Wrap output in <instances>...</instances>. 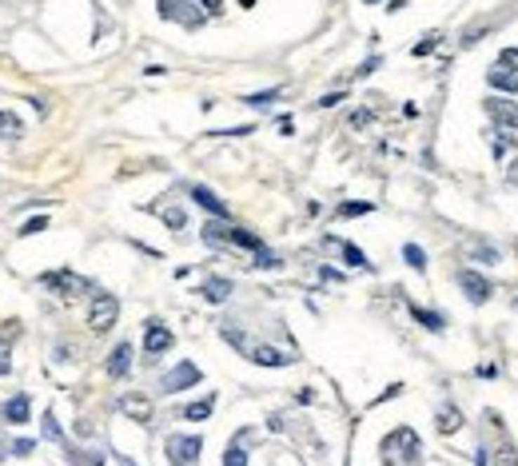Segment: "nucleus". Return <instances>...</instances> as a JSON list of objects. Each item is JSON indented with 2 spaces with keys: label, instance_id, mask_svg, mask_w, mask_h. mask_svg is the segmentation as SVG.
<instances>
[{
  "label": "nucleus",
  "instance_id": "obj_33",
  "mask_svg": "<svg viewBox=\"0 0 518 466\" xmlns=\"http://www.w3.org/2000/svg\"><path fill=\"white\" fill-rule=\"evenodd\" d=\"M371 120H375V112H371V108H359V112H351V128H367Z\"/></svg>",
  "mask_w": 518,
  "mask_h": 466
},
{
  "label": "nucleus",
  "instance_id": "obj_18",
  "mask_svg": "<svg viewBox=\"0 0 518 466\" xmlns=\"http://www.w3.org/2000/svg\"><path fill=\"white\" fill-rule=\"evenodd\" d=\"M434 427H439V434H455L458 427H463V415H458V406L446 403L439 415H434Z\"/></svg>",
  "mask_w": 518,
  "mask_h": 466
},
{
  "label": "nucleus",
  "instance_id": "obj_23",
  "mask_svg": "<svg viewBox=\"0 0 518 466\" xmlns=\"http://www.w3.org/2000/svg\"><path fill=\"white\" fill-rule=\"evenodd\" d=\"M375 211V204H367V199H351V204H339V215L343 220H351V215H371Z\"/></svg>",
  "mask_w": 518,
  "mask_h": 466
},
{
  "label": "nucleus",
  "instance_id": "obj_30",
  "mask_svg": "<svg viewBox=\"0 0 518 466\" xmlns=\"http://www.w3.org/2000/svg\"><path fill=\"white\" fill-rule=\"evenodd\" d=\"M68 462H72V466H100V462H104V454H80V451H72V454H68Z\"/></svg>",
  "mask_w": 518,
  "mask_h": 466
},
{
  "label": "nucleus",
  "instance_id": "obj_5",
  "mask_svg": "<svg viewBox=\"0 0 518 466\" xmlns=\"http://www.w3.org/2000/svg\"><path fill=\"white\" fill-rule=\"evenodd\" d=\"M196 382H204L196 363H175V367L164 375L160 387H164V394H180V391H187V387H196Z\"/></svg>",
  "mask_w": 518,
  "mask_h": 466
},
{
  "label": "nucleus",
  "instance_id": "obj_36",
  "mask_svg": "<svg viewBox=\"0 0 518 466\" xmlns=\"http://www.w3.org/2000/svg\"><path fill=\"white\" fill-rule=\"evenodd\" d=\"M16 335H20V323H4V327H0V339H4V343H8V339H16Z\"/></svg>",
  "mask_w": 518,
  "mask_h": 466
},
{
  "label": "nucleus",
  "instance_id": "obj_19",
  "mask_svg": "<svg viewBox=\"0 0 518 466\" xmlns=\"http://www.w3.org/2000/svg\"><path fill=\"white\" fill-rule=\"evenodd\" d=\"M327 247H335V251H343V259L351 263V267H363V271L371 267V263H367V255H363V251H359L355 244H343V239H327Z\"/></svg>",
  "mask_w": 518,
  "mask_h": 466
},
{
  "label": "nucleus",
  "instance_id": "obj_28",
  "mask_svg": "<svg viewBox=\"0 0 518 466\" xmlns=\"http://www.w3.org/2000/svg\"><path fill=\"white\" fill-rule=\"evenodd\" d=\"M40 427H44V439H48V442H64V430H60V422H56L52 415H44Z\"/></svg>",
  "mask_w": 518,
  "mask_h": 466
},
{
  "label": "nucleus",
  "instance_id": "obj_2",
  "mask_svg": "<svg viewBox=\"0 0 518 466\" xmlns=\"http://www.w3.org/2000/svg\"><path fill=\"white\" fill-rule=\"evenodd\" d=\"M156 13H160L164 20H175V25H184L187 32L204 28V20H208V13L199 8L196 0H160V4H156Z\"/></svg>",
  "mask_w": 518,
  "mask_h": 466
},
{
  "label": "nucleus",
  "instance_id": "obj_9",
  "mask_svg": "<svg viewBox=\"0 0 518 466\" xmlns=\"http://www.w3.org/2000/svg\"><path fill=\"white\" fill-rule=\"evenodd\" d=\"M458 287H463V295H467L470 303H486V299L494 295L491 279L479 275V271H458Z\"/></svg>",
  "mask_w": 518,
  "mask_h": 466
},
{
  "label": "nucleus",
  "instance_id": "obj_20",
  "mask_svg": "<svg viewBox=\"0 0 518 466\" xmlns=\"http://www.w3.org/2000/svg\"><path fill=\"white\" fill-rule=\"evenodd\" d=\"M211 406H215V399H199V403L184 406V418L187 422H204V418H211Z\"/></svg>",
  "mask_w": 518,
  "mask_h": 466
},
{
  "label": "nucleus",
  "instance_id": "obj_8",
  "mask_svg": "<svg viewBox=\"0 0 518 466\" xmlns=\"http://www.w3.org/2000/svg\"><path fill=\"white\" fill-rule=\"evenodd\" d=\"M120 415H128L132 422H152L156 406H152V399H148V394L128 391V394H120Z\"/></svg>",
  "mask_w": 518,
  "mask_h": 466
},
{
  "label": "nucleus",
  "instance_id": "obj_10",
  "mask_svg": "<svg viewBox=\"0 0 518 466\" xmlns=\"http://www.w3.org/2000/svg\"><path fill=\"white\" fill-rule=\"evenodd\" d=\"M172 331H168V327H164V323H156L152 319L148 327H144V351H148V359H160L164 351H172Z\"/></svg>",
  "mask_w": 518,
  "mask_h": 466
},
{
  "label": "nucleus",
  "instance_id": "obj_25",
  "mask_svg": "<svg viewBox=\"0 0 518 466\" xmlns=\"http://www.w3.org/2000/svg\"><path fill=\"white\" fill-rule=\"evenodd\" d=\"M403 259H407V263H411L415 271H427V255H423V247H419V244H407V247H403Z\"/></svg>",
  "mask_w": 518,
  "mask_h": 466
},
{
  "label": "nucleus",
  "instance_id": "obj_7",
  "mask_svg": "<svg viewBox=\"0 0 518 466\" xmlns=\"http://www.w3.org/2000/svg\"><path fill=\"white\" fill-rule=\"evenodd\" d=\"M40 283H44L48 291H56V295H80L88 287V279H80V275H72V271H44Z\"/></svg>",
  "mask_w": 518,
  "mask_h": 466
},
{
  "label": "nucleus",
  "instance_id": "obj_17",
  "mask_svg": "<svg viewBox=\"0 0 518 466\" xmlns=\"http://www.w3.org/2000/svg\"><path fill=\"white\" fill-rule=\"evenodd\" d=\"M486 80H491V88H498V92H518V72H510V68H491L486 72Z\"/></svg>",
  "mask_w": 518,
  "mask_h": 466
},
{
  "label": "nucleus",
  "instance_id": "obj_6",
  "mask_svg": "<svg viewBox=\"0 0 518 466\" xmlns=\"http://www.w3.org/2000/svg\"><path fill=\"white\" fill-rule=\"evenodd\" d=\"M383 451H387V454L399 451L407 462H419V434L407 430V427H399L395 434H387V439H383Z\"/></svg>",
  "mask_w": 518,
  "mask_h": 466
},
{
  "label": "nucleus",
  "instance_id": "obj_39",
  "mask_svg": "<svg viewBox=\"0 0 518 466\" xmlns=\"http://www.w3.org/2000/svg\"><path fill=\"white\" fill-rule=\"evenodd\" d=\"M339 100H343V92H327V96L319 100V108H335V104H339Z\"/></svg>",
  "mask_w": 518,
  "mask_h": 466
},
{
  "label": "nucleus",
  "instance_id": "obj_22",
  "mask_svg": "<svg viewBox=\"0 0 518 466\" xmlns=\"http://www.w3.org/2000/svg\"><path fill=\"white\" fill-rule=\"evenodd\" d=\"M494 466H518L514 442H498V446H494Z\"/></svg>",
  "mask_w": 518,
  "mask_h": 466
},
{
  "label": "nucleus",
  "instance_id": "obj_4",
  "mask_svg": "<svg viewBox=\"0 0 518 466\" xmlns=\"http://www.w3.org/2000/svg\"><path fill=\"white\" fill-rule=\"evenodd\" d=\"M164 451H168V462L172 466H192L199 458V451H204V439H196V434H172V439L164 442Z\"/></svg>",
  "mask_w": 518,
  "mask_h": 466
},
{
  "label": "nucleus",
  "instance_id": "obj_15",
  "mask_svg": "<svg viewBox=\"0 0 518 466\" xmlns=\"http://www.w3.org/2000/svg\"><path fill=\"white\" fill-rule=\"evenodd\" d=\"M247 359L259 363V367H287V363H291V355L275 351V347H247Z\"/></svg>",
  "mask_w": 518,
  "mask_h": 466
},
{
  "label": "nucleus",
  "instance_id": "obj_38",
  "mask_svg": "<svg viewBox=\"0 0 518 466\" xmlns=\"http://www.w3.org/2000/svg\"><path fill=\"white\" fill-rule=\"evenodd\" d=\"M434 44H439V40L434 36H427V40H419V44H415V56H427V52L434 48Z\"/></svg>",
  "mask_w": 518,
  "mask_h": 466
},
{
  "label": "nucleus",
  "instance_id": "obj_21",
  "mask_svg": "<svg viewBox=\"0 0 518 466\" xmlns=\"http://www.w3.org/2000/svg\"><path fill=\"white\" fill-rule=\"evenodd\" d=\"M279 96H284V88H267V92H251V96H244V104H251V108H267V104H275Z\"/></svg>",
  "mask_w": 518,
  "mask_h": 466
},
{
  "label": "nucleus",
  "instance_id": "obj_31",
  "mask_svg": "<svg viewBox=\"0 0 518 466\" xmlns=\"http://www.w3.org/2000/svg\"><path fill=\"white\" fill-rule=\"evenodd\" d=\"M498 68H510V72H518V48H503V52H498Z\"/></svg>",
  "mask_w": 518,
  "mask_h": 466
},
{
  "label": "nucleus",
  "instance_id": "obj_43",
  "mask_svg": "<svg viewBox=\"0 0 518 466\" xmlns=\"http://www.w3.org/2000/svg\"><path fill=\"white\" fill-rule=\"evenodd\" d=\"M367 4H375V0H367Z\"/></svg>",
  "mask_w": 518,
  "mask_h": 466
},
{
  "label": "nucleus",
  "instance_id": "obj_27",
  "mask_svg": "<svg viewBox=\"0 0 518 466\" xmlns=\"http://www.w3.org/2000/svg\"><path fill=\"white\" fill-rule=\"evenodd\" d=\"M184 223H187V215L180 208H168L164 211V227H172V232H184Z\"/></svg>",
  "mask_w": 518,
  "mask_h": 466
},
{
  "label": "nucleus",
  "instance_id": "obj_1",
  "mask_svg": "<svg viewBox=\"0 0 518 466\" xmlns=\"http://www.w3.org/2000/svg\"><path fill=\"white\" fill-rule=\"evenodd\" d=\"M482 108H486V116L494 120V132L503 135L506 144H518V104H514V100L486 96V104H482Z\"/></svg>",
  "mask_w": 518,
  "mask_h": 466
},
{
  "label": "nucleus",
  "instance_id": "obj_24",
  "mask_svg": "<svg viewBox=\"0 0 518 466\" xmlns=\"http://www.w3.org/2000/svg\"><path fill=\"white\" fill-rule=\"evenodd\" d=\"M20 128H25V124H20V116H16V112H4V108H0V135H20Z\"/></svg>",
  "mask_w": 518,
  "mask_h": 466
},
{
  "label": "nucleus",
  "instance_id": "obj_32",
  "mask_svg": "<svg viewBox=\"0 0 518 466\" xmlns=\"http://www.w3.org/2000/svg\"><path fill=\"white\" fill-rule=\"evenodd\" d=\"M0 375H13V351L4 339H0Z\"/></svg>",
  "mask_w": 518,
  "mask_h": 466
},
{
  "label": "nucleus",
  "instance_id": "obj_37",
  "mask_svg": "<svg viewBox=\"0 0 518 466\" xmlns=\"http://www.w3.org/2000/svg\"><path fill=\"white\" fill-rule=\"evenodd\" d=\"M379 64H383L379 56H371V60H363V64H359V72H355V76H367V72H375V68H379Z\"/></svg>",
  "mask_w": 518,
  "mask_h": 466
},
{
  "label": "nucleus",
  "instance_id": "obj_40",
  "mask_svg": "<svg viewBox=\"0 0 518 466\" xmlns=\"http://www.w3.org/2000/svg\"><path fill=\"white\" fill-rule=\"evenodd\" d=\"M319 275H323V279H327V283H339V279H343V271H335V267H323Z\"/></svg>",
  "mask_w": 518,
  "mask_h": 466
},
{
  "label": "nucleus",
  "instance_id": "obj_14",
  "mask_svg": "<svg viewBox=\"0 0 518 466\" xmlns=\"http://www.w3.org/2000/svg\"><path fill=\"white\" fill-rule=\"evenodd\" d=\"M232 279H223V275H211V279H204V287H199V295L208 299V303H223V299H232Z\"/></svg>",
  "mask_w": 518,
  "mask_h": 466
},
{
  "label": "nucleus",
  "instance_id": "obj_35",
  "mask_svg": "<svg viewBox=\"0 0 518 466\" xmlns=\"http://www.w3.org/2000/svg\"><path fill=\"white\" fill-rule=\"evenodd\" d=\"M251 132V124H239V128H215L211 135H247Z\"/></svg>",
  "mask_w": 518,
  "mask_h": 466
},
{
  "label": "nucleus",
  "instance_id": "obj_29",
  "mask_svg": "<svg viewBox=\"0 0 518 466\" xmlns=\"http://www.w3.org/2000/svg\"><path fill=\"white\" fill-rule=\"evenodd\" d=\"M44 227H48V215H32V220L20 223V235H36V232H44Z\"/></svg>",
  "mask_w": 518,
  "mask_h": 466
},
{
  "label": "nucleus",
  "instance_id": "obj_11",
  "mask_svg": "<svg viewBox=\"0 0 518 466\" xmlns=\"http://www.w3.org/2000/svg\"><path fill=\"white\" fill-rule=\"evenodd\" d=\"M192 199H196V204H199L204 211H211L215 220H232V211H227V204H223V199L215 196L211 187H192Z\"/></svg>",
  "mask_w": 518,
  "mask_h": 466
},
{
  "label": "nucleus",
  "instance_id": "obj_26",
  "mask_svg": "<svg viewBox=\"0 0 518 466\" xmlns=\"http://www.w3.org/2000/svg\"><path fill=\"white\" fill-rule=\"evenodd\" d=\"M223 466H247V446H239V442H232V446L223 451Z\"/></svg>",
  "mask_w": 518,
  "mask_h": 466
},
{
  "label": "nucleus",
  "instance_id": "obj_41",
  "mask_svg": "<svg viewBox=\"0 0 518 466\" xmlns=\"http://www.w3.org/2000/svg\"><path fill=\"white\" fill-rule=\"evenodd\" d=\"M239 4H244V8H251V4H255V0H239Z\"/></svg>",
  "mask_w": 518,
  "mask_h": 466
},
{
  "label": "nucleus",
  "instance_id": "obj_12",
  "mask_svg": "<svg viewBox=\"0 0 518 466\" xmlns=\"http://www.w3.org/2000/svg\"><path fill=\"white\" fill-rule=\"evenodd\" d=\"M0 418H4V422H16V427H20V422H28V418H32V403H28V394L8 399V403L0 406Z\"/></svg>",
  "mask_w": 518,
  "mask_h": 466
},
{
  "label": "nucleus",
  "instance_id": "obj_3",
  "mask_svg": "<svg viewBox=\"0 0 518 466\" xmlns=\"http://www.w3.org/2000/svg\"><path fill=\"white\" fill-rule=\"evenodd\" d=\"M116 319H120V299L108 295V291H96L92 295V307H88V327L104 335V331L116 327Z\"/></svg>",
  "mask_w": 518,
  "mask_h": 466
},
{
  "label": "nucleus",
  "instance_id": "obj_34",
  "mask_svg": "<svg viewBox=\"0 0 518 466\" xmlns=\"http://www.w3.org/2000/svg\"><path fill=\"white\" fill-rule=\"evenodd\" d=\"M32 451H36V442H32V439H16L13 442V454H16V458H28Z\"/></svg>",
  "mask_w": 518,
  "mask_h": 466
},
{
  "label": "nucleus",
  "instance_id": "obj_42",
  "mask_svg": "<svg viewBox=\"0 0 518 466\" xmlns=\"http://www.w3.org/2000/svg\"><path fill=\"white\" fill-rule=\"evenodd\" d=\"M124 466H136V462H132V458H124Z\"/></svg>",
  "mask_w": 518,
  "mask_h": 466
},
{
  "label": "nucleus",
  "instance_id": "obj_13",
  "mask_svg": "<svg viewBox=\"0 0 518 466\" xmlns=\"http://www.w3.org/2000/svg\"><path fill=\"white\" fill-rule=\"evenodd\" d=\"M132 371V343H116L108 355V375L112 379H124Z\"/></svg>",
  "mask_w": 518,
  "mask_h": 466
},
{
  "label": "nucleus",
  "instance_id": "obj_16",
  "mask_svg": "<svg viewBox=\"0 0 518 466\" xmlns=\"http://www.w3.org/2000/svg\"><path fill=\"white\" fill-rule=\"evenodd\" d=\"M407 311L423 323V327H427V331H446V315H443V311H427V307H415V303H407Z\"/></svg>",
  "mask_w": 518,
  "mask_h": 466
}]
</instances>
